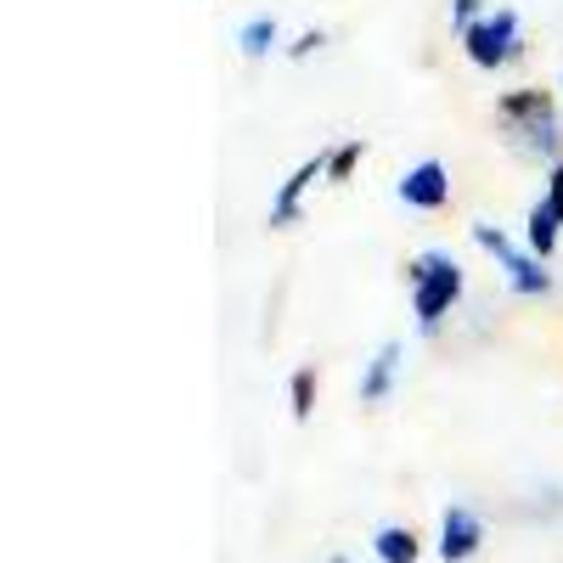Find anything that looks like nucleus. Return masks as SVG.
Listing matches in <instances>:
<instances>
[{
	"label": "nucleus",
	"mask_w": 563,
	"mask_h": 563,
	"mask_svg": "<svg viewBox=\"0 0 563 563\" xmlns=\"http://www.w3.org/2000/svg\"><path fill=\"white\" fill-rule=\"evenodd\" d=\"M400 203L406 209H422V214H434V209H445L451 203V169L440 164V158H422V164H411L406 175H400Z\"/></svg>",
	"instance_id": "nucleus-5"
},
{
	"label": "nucleus",
	"mask_w": 563,
	"mask_h": 563,
	"mask_svg": "<svg viewBox=\"0 0 563 563\" xmlns=\"http://www.w3.org/2000/svg\"><path fill=\"white\" fill-rule=\"evenodd\" d=\"M372 552H378V563H417L422 541L411 525H384L378 536H372Z\"/></svg>",
	"instance_id": "nucleus-10"
},
{
	"label": "nucleus",
	"mask_w": 563,
	"mask_h": 563,
	"mask_svg": "<svg viewBox=\"0 0 563 563\" xmlns=\"http://www.w3.org/2000/svg\"><path fill=\"white\" fill-rule=\"evenodd\" d=\"M333 563H350V558H333Z\"/></svg>",
	"instance_id": "nucleus-17"
},
{
	"label": "nucleus",
	"mask_w": 563,
	"mask_h": 563,
	"mask_svg": "<svg viewBox=\"0 0 563 563\" xmlns=\"http://www.w3.org/2000/svg\"><path fill=\"white\" fill-rule=\"evenodd\" d=\"M558 231H563V220H558V209L541 198V203H530V214H525V249L536 254V260H552V249H558Z\"/></svg>",
	"instance_id": "nucleus-9"
},
{
	"label": "nucleus",
	"mask_w": 563,
	"mask_h": 563,
	"mask_svg": "<svg viewBox=\"0 0 563 563\" xmlns=\"http://www.w3.org/2000/svg\"><path fill=\"white\" fill-rule=\"evenodd\" d=\"M288 400H294V422H310V411H316V366H299L294 372Z\"/></svg>",
	"instance_id": "nucleus-13"
},
{
	"label": "nucleus",
	"mask_w": 563,
	"mask_h": 563,
	"mask_svg": "<svg viewBox=\"0 0 563 563\" xmlns=\"http://www.w3.org/2000/svg\"><path fill=\"white\" fill-rule=\"evenodd\" d=\"M361 158H366V141H361V135H350L344 147H333V153H327V180H350Z\"/></svg>",
	"instance_id": "nucleus-12"
},
{
	"label": "nucleus",
	"mask_w": 563,
	"mask_h": 563,
	"mask_svg": "<svg viewBox=\"0 0 563 563\" xmlns=\"http://www.w3.org/2000/svg\"><path fill=\"white\" fill-rule=\"evenodd\" d=\"M321 45H327V34H321V29H305V34H299V40L288 45V57L299 63V57H310V52H321Z\"/></svg>",
	"instance_id": "nucleus-15"
},
{
	"label": "nucleus",
	"mask_w": 563,
	"mask_h": 563,
	"mask_svg": "<svg viewBox=\"0 0 563 563\" xmlns=\"http://www.w3.org/2000/svg\"><path fill=\"white\" fill-rule=\"evenodd\" d=\"M547 203L558 209V220H563V158L547 169Z\"/></svg>",
	"instance_id": "nucleus-16"
},
{
	"label": "nucleus",
	"mask_w": 563,
	"mask_h": 563,
	"mask_svg": "<svg viewBox=\"0 0 563 563\" xmlns=\"http://www.w3.org/2000/svg\"><path fill=\"white\" fill-rule=\"evenodd\" d=\"M276 34H282V29H276V18H249V23H243V34H238L243 57H254V63H260V57H271V52H276Z\"/></svg>",
	"instance_id": "nucleus-11"
},
{
	"label": "nucleus",
	"mask_w": 563,
	"mask_h": 563,
	"mask_svg": "<svg viewBox=\"0 0 563 563\" xmlns=\"http://www.w3.org/2000/svg\"><path fill=\"white\" fill-rule=\"evenodd\" d=\"M400 344L389 339V344H378V355L366 361V372H361V406H384L389 400V389H395V378H400Z\"/></svg>",
	"instance_id": "nucleus-8"
},
{
	"label": "nucleus",
	"mask_w": 563,
	"mask_h": 563,
	"mask_svg": "<svg viewBox=\"0 0 563 563\" xmlns=\"http://www.w3.org/2000/svg\"><path fill=\"white\" fill-rule=\"evenodd\" d=\"M490 12H485V0H451V29L456 34H467L474 23H485Z\"/></svg>",
	"instance_id": "nucleus-14"
},
{
	"label": "nucleus",
	"mask_w": 563,
	"mask_h": 563,
	"mask_svg": "<svg viewBox=\"0 0 563 563\" xmlns=\"http://www.w3.org/2000/svg\"><path fill=\"white\" fill-rule=\"evenodd\" d=\"M474 243L507 271V288L519 294V299H541V294H552V271H541V260L536 254H525V249H512L507 243V231L501 225H490V220H479L474 225Z\"/></svg>",
	"instance_id": "nucleus-3"
},
{
	"label": "nucleus",
	"mask_w": 563,
	"mask_h": 563,
	"mask_svg": "<svg viewBox=\"0 0 563 563\" xmlns=\"http://www.w3.org/2000/svg\"><path fill=\"white\" fill-rule=\"evenodd\" d=\"M485 547V519L474 507H445L440 512V563H474Z\"/></svg>",
	"instance_id": "nucleus-6"
},
{
	"label": "nucleus",
	"mask_w": 563,
	"mask_h": 563,
	"mask_svg": "<svg viewBox=\"0 0 563 563\" xmlns=\"http://www.w3.org/2000/svg\"><path fill=\"white\" fill-rule=\"evenodd\" d=\"M462 52L474 68H507L525 57V34H519V12L512 7H496L485 23H474L462 34Z\"/></svg>",
	"instance_id": "nucleus-4"
},
{
	"label": "nucleus",
	"mask_w": 563,
	"mask_h": 563,
	"mask_svg": "<svg viewBox=\"0 0 563 563\" xmlns=\"http://www.w3.org/2000/svg\"><path fill=\"white\" fill-rule=\"evenodd\" d=\"M406 282H411V316H417L422 333H434V327L451 316V305L462 299V288H467L462 265H456L445 249L417 254V260L406 265Z\"/></svg>",
	"instance_id": "nucleus-2"
},
{
	"label": "nucleus",
	"mask_w": 563,
	"mask_h": 563,
	"mask_svg": "<svg viewBox=\"0 0 563 563\" xmlns=\"http://www.w3.org/2000/svg\"><path fill=\"white\" fill-rule=\"evenodd\" d=\"M496 119L501 130L512 135V147L530 153V158H563V119H558V102H552V90L541 85H525V90H507V97L496 102Z\"/></svg>",
	"instance_id": "nucleus-1"
},
{
	"label": "nucleus",
	"mask_w": 563,
	"mask_h": 563,
	"mask_svg": "<svg viewBox=\"0 0 563 563\" xmlns=\"http://www.w3.org/2000/svg\"><path fill=\"white\" fill-rule=\"evenodd\" d=\"M316 180H327V158H305L288 180H282V192L271 198V225H276V231L299 225V203H305V192H310Z\"/></svg>",
	"instance_id": "nucleus-7"
}]
</instances>
